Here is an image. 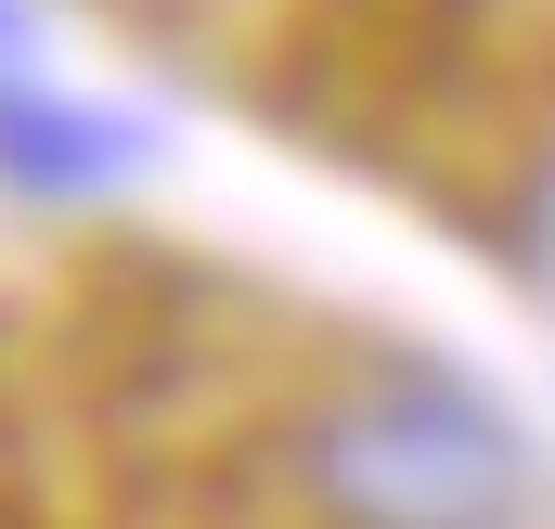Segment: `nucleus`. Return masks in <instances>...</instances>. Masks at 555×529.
<instances>
[{"instance_id": "f03ea898", "label": "nucleus", "mask_w": 555, "mask_h": 529, "mask_svg": "<svg viewBox=\"0 0 555 529\" xmlns=\"http://www.w3.org/2000/svg\"><path fill=\"white\" fill-rule=\"evenodd\" d=\"M130 168H142V130H130V117L52 91L39 65L0 78V181H13L26 207H104Z\"/></svg>"}, {"instance_id": "7ed1b4c3", "label": "nucleus", "mask_w": 555, "mask_h": 529, "mask_svg": "<svg viewBox=\"0 0 555 529\" xmlns=\"http://www.w3.org/2000/svg\"><path fill=\"white\" fill-rule=\"evenodd\" d=\"M504 259H517V284L555 310V130H530V155H517V194H504Z\"/></svg>"}, {"instance_id": "f257e3e1", "label": "nucleus", "mask_w": 555, "mask_h": 529, "mask_svg": "<svg viewBox=\"0 0 555 529\" xmlns=\"http://www.w3.org/2000/svg\"><path fill=\"white\" fill-rule=\"evenodd\" d=\"M284 491L310 529H530L543 452L439 349H375L297 400Z\"/></svg>"}, {"instance_id": "20e7f679", "label": "nucleus", "mask_w": 555, "mask_h": 529, "mask_svg": "<svg viewBox=\"0 0 555 529\" xmlns=\"http://www.w3.org/2000/svg\"><path fill=\"white\" fill-rule=\"evenodd\" d=\"M26 52H39V0H0V78H26Z\"/></svg>"}]
</instances>
